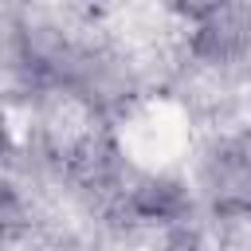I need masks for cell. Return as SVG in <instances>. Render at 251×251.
<instances>
[{"label":"cell","instance_id":"6da1fadb","mask_svg":"<svg viewBox=\"0 0 251 251\" xmlns=\"http://www.w3.org/2000/svg\"><path fill=\"white\" fill-rule=\"evenodd\" d=\"M196 51L212 63H231L251 51V8H212L196 24Z\"/></svg>","mask_w":251,"mask_h":251},{"label":"cell","instance_id":"7a4b0ae2","mask_svg":"<svg viewBox=\"0 0 251 251\" xmlns=\"http://www.w3.org/2000/svg\"><path fill=\"white\" fill-rule=\"evenodd\" d=\"M184 184L180 180H173V176H145V180H137L133 184V196H129V204H133V212L137 216H145V220H176L180 212H184Z\"/></svg>","mask_w":251,"mask_h":251}]
</instances>
